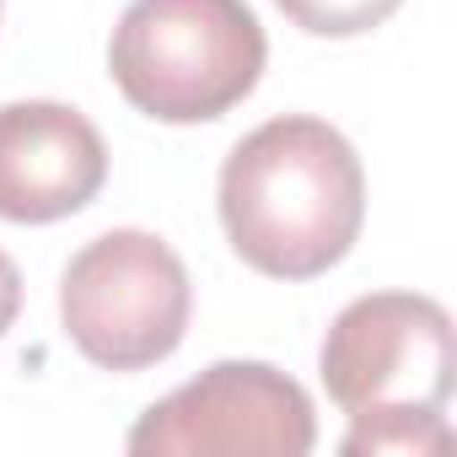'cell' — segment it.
I'll return each instance as SVG.
<instances>
[{"label":"cell","mask_w":457,"mask_h":457,"mask_svg":"<svg viewBox=\"0 0 457 457\" xmlns=\"http://www.w3.org/2000/svg\"><path fill=\"white\" fill-rule=\"evenodd\" d=\"M108 183V145L71 103L0 108V220L49 226L87 210Z\"/></svg>","instance_id":"obj_6"},{"label":"cell","mask_w":457,"mask_h":457,"mask_svg":"<svg viewBox=\"0 0 457 457\" xmlns=\"http://www.w3.org/2000/svg\"><path fill=\"white\" fill-rule=\"evenodd\" d=\"M318 441L312 398L296 377L264 361H215L162 403H151L135 430V457H178V452H270L302 457Z\"/></svg>","instance_id":"obj_5"},{"label":"cell","mask_w":457,"mask_h":457,"mask_svg":"<svg viewBox=\"0 0 457 457\" xmlns=\"http://www.w3.org/2000/svg\"><path fill=\"white\" fill-rule=\"evenodd\" d=\"M215 199L243 264L270 280H318L361 237L366 172L334 124L286 113L232 145Z\"/></svg>","instance_id":"obj_1"},{"label":"cell","mask_w":457,"mask_h":457,"mask_svg":"<svg viewBox=\"0 0 457 457\" xmlns=\"http://www.w3.org/2000/svg\"><path fill=\"white\" fill-rule=\"evenodd\" d=\"M328 398L350 414V457H436L452 446L446 398L457 371V334L441 302L414 291L355 296L323 334L318 355Z\"/></svg>","instance_id":"obj_2"},{"label":"cell","mask_w":457,"mask_h":457,"mask_svg":"<svg viewBox=\"0 0 457 457\" xmlns=\"http://www.w3.org/2000/svg\"><path fill=\"white\" fill-rule=\"evenodd\" d=\"M194 312L183 259L140 226L92 237L60 275V318L71 345L103 371H145L167 361Z\"/></svg>","instance_id":"obj_4"},{"label":"cell","mask_w":457,"mask_h":457,"mask_svg":"<svg viewBox=\"0 0 457 457\" xmlns=\"http://www.w3.org/2000/svg\"><path fill=\"white\" fill-rule=\"evenodd\" d=\"M270 38L248 0H129L108 71L129 108L156 124H210L264 76Z\"/></svg>","instance_id":"obj_3"},{"label":"cell","mask_w":457,"mask_h":457,"mask_svg":"<svg viewBox=\"0 0 457 457\" xmlns=\"http://www.w3.org/2000/svg\"><path fill=\"white\" fill-rule=\"evenodd\" d=\"M0 6H6V0H0Z\"/></svg>","instance_id":"obj_9"},{"label":"cell","mask_w":457,"mask_h":457,"mask_svg":"<svg viewBox=\"0 0 457 457\" xmlns=\"http://www.w3.org/2000/svg\"><path fill=\"white\" fill-rule=\"evenodd\" d=\"M17 312H22V275H17V264L0 253V339H6V328L17 323Z\"/></svg>","instance_id":"obj_8"},{"label":"cell","mask_w":457,"mask_h":457,"mask_svg":"<svg viewBox=\"0 0 457 457\" xmlns=\"http://www.w3.org/2000/svg\"><path fill=\"white\" fill-rule=\"evenodd\" d=\"M275 6L312 38H361L382 28L403 0H275Z\"/></svg>","instance_id":"obj_7"}]
</instances>
